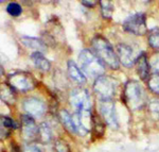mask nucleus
I'll list each match as a JSON object with an SVG mask.
<instances>
[{
	"label": "nucleus",
	"mask_w": 159,
	"mask_h": 152,
	"mask_svg": "<svg viewBox=\"0 0 159 152\" xmlns=\"http://www.w3.org/2000/svg\"><path fill=\"white\" fill-rule=\"evenodd\" d=\"M67 71L68 74L70 77L71 80H73L74 82L79 84H85L87 79L85 77V74L81 71V69L79 68V66L74 63L73 61H68L67 63Z\"/></svg>",
	"instance_id": "obj_12"
},
{
	"label": "nucleus",
	"mask_w": 159,
	"mask_h": 152,
	"mask_svg": "<svg viewBox=\"0 0 159 152\" xmlns=\"http://www.w3.org/2000/svg\"><path fill=\"white\" fill-rule=\"evenodd\" d=\"M82 4L83 6H85L86 7H93L94 6H97L98 4V1H82Z\"/></svg>",
	"instance_id": "obj_28"
},
{
	"label": "nucleus",
	"mask_w": 159,
	"mask_h": 152,
	"mask_svg": "<svg viewBox=\"0 0 159 152\" xmlns=\"http://www.w3.org/2000/svg\"><path fill=\"white\" fill-rule=\"evenodd\" d=\"M148 110L154 117L159 119V99H153L148 103Z\"/></svg>",
	"instance_id": "obj_24"
},
{
	"label": "nucleus",
	"mask_w": 159,
	"mask_h": 152,
	"mask_svg": "<svg viewBox=\"0 0 159 152\" xmlns=\"http://www.w3.org/2000/svg\"><path fill=\"white\" fill-rule=\"evenodd\" d=\"M7 12L9 13L11 16H19L22 13V7L20 4L16 3V2H10L7 6Z\"/></svg>",
	"instance_id": "obj_22"
},
{
	"label": "nucleus",
	"mask_w": 159,
	"mask_h": 152,
	"mask_svg": "<svg viewBox=\"0 0 159 152\" xmlns=\"http://www.w3.org/2000/svg\"><path fill=\"white\" fill-rule=\"evenodd\" d=\"M136 66H137V73L142 80H147L150 74V63H148L145 53H141L136 60Z\"/></svg>",
	"instance_id": "obj_14"
},
{
	"label": "nucleus",
	"mask_w": 159,
	"mask_h": 152,
	"mask_svg": "<svg viewBox=\"0 0 159 152\" xmlns=\"http://www.w3.org/2000/svg\"><path fill=\"white\" fill-rule=\"evenodd\" d=\"M119 62L125 67H132L135 64V58L132 48L126 44H119L117 46Z\"/></svg>",
	"instance_id": "obj_11"
},
{
	"label": "nucleus",
	"mask_w": 159,
	"mask_h": 152,
	"mask_svg": "<svg viewBox=\"0 0 159 152\" xmlns=\"http://www.w3.org/2000/svg\"><path fill=\"white\" fill-rule=\"evenodd\" d=\"M25 152H40L36 146H27L25 148Z\"/></svg>",
	"instance_id": "obj_27"
},
{
	"label": "nucleus",
	"mask_w": 159,
	"mask_h": 152,
	"mask_svg": "<svg viewBox=\"0 0 159 152\" xmlns=\"http://www.w3.org/2000/svg\"><path fill=\"white\" fill-rule=\"evenodd\" d=\"M21 130L24 137L28 140H33L36 137V135H38V127L35 123L33 117L29 115L21 116Z\"/></svg>",
	"instance_id": "obj_10"
},
{
	"label": "nucleus",
	"mask_w": 159,
	"mask_h": 152,
	"mask_svg": "<svg viewBox=\"0 0 159 152\" xmlns=\"http://www.w3.org/2000/svg\"><path fill=\"white\" fill-rule=\"evenodd\" d=\"M24 109L27 112L28 115L34 118V117H40V116H43L45 114L47 107H46L45 102L42 101L40 99L31 97L24 101Z\"/></svg>",
	"instance_id": "obj_9"
},
{
	"label": "nucleus",
	"mask_w": 159,
	"mask_h": 152,
	"mask_svg": "<svg viewBox=\"0 0 159 152\" xmlns=\"http://www.w3.org/2000/svg\"><path fill=\"white\" fill-rule=\"evenodd\" d=\"M79 63L81 68L90 77H101L105 71L104 64L89 49H83L79 55Z\"/></svg>",
	"instance_id": "obj_3"
},
{
	"label": "nucleus",
	"mask_w": 159,
	"mask_h": 152,
	"mask_svg": "<svg viewBox=\"0 0 159 152\" xmlns=\"http://www.w3.org/2000/svg\"><path fill=\"white\" fill-rule=\"evenodd\" d=\"M60 118L63 122V125L65 126L66 129H68L71 133H76V127L74 123L73 116H71L70 113L66 110H61L60 112Z\"/></svg>",
	"instance_id": "obj_16"
},
{
	"label": "nucleus",
	"mask_w": 159,
	"mask_h": 152,
	"mask_svg": "<svg viewBox=\"0 0 159 152\" xmlns=\"http://www.w3.org/2000/svg\"><path fill=\"white\" fill-rule=\"evenodd\" d=\"M123 100L125 104L129 107V110H139L145 104L147 97H145L144 89L137 81H129L125 83L124 92H123Z\"/></svg>",
	"instance_id": "obj_2"
},
{
	"label": "nucleus",
	"mask_w": 159,
	"mask_h": 152,
	"mask_svg": "<svg viewBox=\"0 0 159 152\" xmlns=\"http://www.w3.org/2000/svg\"><path fill=\"white\" fill-rule=\"evenodd\" d=\"M100 6H101V11L102 15H103L104 18L109 19L111 18V15L114 13V7L110 1H100Z\"/></svg>",
	"instance_id": "obj_19"
},
{
	"label": "nucleus",
	"mask_w": 159,
	"mask_h": 152,
	"mask_svg": "<svg viewBox=\"0 0 159 152\" xmlns=\"http://www.w3.org/2000/svg\"><path fill=\"white\" fill-rule=\"evenodd\" d=\"M13 92H14V89H13L12 87H4V89H3V87H2L1 99L3 100L4 102L9 103V104L14 103L15 97H14V95H13Z\"/></svg>",
	"instance_id": "obj_20"
},
{
	"label": "nucleus",
	"mask_w": 159,
	"mask_h": 152,
	"mask_svg": "<svg viewBox=\"0 0 159 152\" xmlns=\"http://www.w3.org/2000/svg\"><path fill=\"white\" fill-rule=\"evenodd\" d=\"M148 45L159 50V28H153L148 34Z\"/></svg>",
	"instance_id": "obj_18"
},
{
	"label": "nucleus",
	"mask_w": 159,
	"mask_h": 152,
	"mask_svg": "<svg viewBox=\"0 0 159 152\" xmlns=\"http://www.w3.org/2000/svg\"><path fill=\"white\" fill-rule=\"evenodd\" d=\"M122 27L124 31L135 35H144L148 32L147 27V17L143 13H135L129 15L126 19L123 21Z\"/></svg>",
	"instance_id": "obj_6"
},
{
	"label": "nucleus",
	"mask_w": 159,
	"mask_h": 152,
	"mask_svg": "<svg viewBox=\"0 0 159 152\" xmlns=\"http://www.w3.org/2000/svg\"><path fill=\"white\" fill-rule=\"evenodd\" d=\"M117 81L108 76H101L96 79L93 84V91L101 100L111 99L116 94Z\"/></svg>",
	"instance_id": "obj_4"
},
{
	"label": "nucleus",
	"mask_w": 159,
	"mask_h": 152,
	"mask_svg": "<svg viewBox=\"0 0 159 152\" xmlns=\"http://www.w3.org/2000/svg\"><path fill=\"white\" fill-rule=\"evenodd\" d=\"M92 47L97 53V56L112 69L119 68V59L115 52L112 46L110 45L106 38L100 36H94L92 40Z\"/></svg>",
	"instance_id": "obj_1"
},
{
	"label": "nucleus",
	"mask_w": 159,
	"mask_h": 152,
	"mask_svg": "<svg viewBox=\"0 0 159 152\" xmlns=\"http://www.w3.org/2000/svg\"><path fill=\"white\" fill-rule=\"evenodd\" d=\"M54 150L55 152H70L68 145L66 144L65 140H56L54 144Z\"/></svg>",
	"instance_id": "obj_25"
},
{
	"label": "nucleus",
	"mask_w": 159,
	"mask_h": 152,
	"mask_svg": "<svg viewBox=\"0 0 159 152\" xmlns=\"http://www.w3.org/2000/svg\"><path fill=\"white\" fill-rule=\"evenodd\" d=\"M70 104L78 114L91 113V101L88 92L83 88H75L70 94Z\"/></svg>",
	"instance_id": "obj_5"
},
{
	"label": "nucleus",
	"mask_w": 159,
	"mask_h": 152,
	"mask_svg": "<svg viewBox=\"0 0 159 152\" xmlns=\"http://www.w3.org/2000/svg\"><path fill=\"white\" fill-rule=\"evenodd\" d=\"M21 43L24 44L25 47H28L29 49L35 50L36 52H43V51L47 50V46L46 44L43 42L42 40L37 37H33V36H21L20 38Z\"/></svg>",
	"instance_id": "obj_13"
},
{
	"label": "nucleus",
	"mask_w": 159,
	"mask_h": 152,
	"mask_svg": "<svg viewBox=\"0 0 159 152\" xmlns=\"http://www.w3.org/2000/svg\"><path fill=\"white\" fill-rule=\"evenodd\" d=\"M150 66L154 73H159V53L152 55L150 60Z\"/></svg>",
	"instance_id": "obj_26"
},
{
	"label": "nucleus",
	"mask_w": 159,
	"mask_h": 152,
	"mask_svg": "<svg viewBox=\"0 0 159 152\" xmlns=\"http://www.w3.org/2000/svg\"><path fill=\"white\" fill-rule=\"evenodd\" d=\"M9 84L14 91L27 92L35 86V80L29 73L16 71L9 76Z\"/></svg>",
	"instance_id": "obj_7"
},
{
	"label": "nucleus",
	"mask_w": 159,
	"mask_h": 152,
	"mask_svg": "<svg viewBox=\"0 0 159 152\" xmlns=\"http://www.w3.org/2000/svg\"><path fill=\"white\" fill-rule=\"evenodd\" d=\"M148 86L153 93L159 95V74H153V76L150 77V79H148Z\"/></svg>",
	"instance_id": "obj_21"
},
{
	"label": "nucleus",
	"mask_w": 159,
	"mask_h": 152,
	"mask_svg": "<svg viewBox=\"0 0 159 152\" xmlns=\"http://www.w3.org/2000/svg\"><path fill=\"white\" fill-rule=\"evenodd\" d=\"M38 136H39L40 140L43 143H49V141L52 140V131H51V128L47 123L43 122L42 125L38 127Z\"/></svg>",
	"instance_id": "obj_17"
},
{
	"label": "nucleus",
	"mask_w": 159,
	"mask_h": 152,
	"mask_svg": "<svg viewBox=\"0 0 159 152\" xmlns=\"http://www.w3.org/2000/svg\"><path fill=\"white\" fill-rule=\"evenodd\" d=\"M31 60L34 63V65L37 67L38 69H40L42 71H49L51 68L50 62L45 58V55L42 52H34L31 55Z\"/></svg>",
	"instance_id": "obj_15"
},
{
	"label": "nucleus",
	"mask_w": 159,
	"mask_h": 152,
	"mask_svg": "<svg viewBox=\"0 0 159 152\" xmlns=\"http://www.w3.org/2000/svg\"><path fill=\"white\" fill-rule=\"evenodd\" d=\"M1 128H7V129H17L18 126L17 123L9 116H1Z\"/></svg>",
	"instance_id": "obj_23"
},
{
	"label": "nucleus",
	"mask_w": 159,
	"mask_h": 152,
	"mask_svg": "<svg viewBox=\"0 0 159 152\" xmlns=\"http://www.w3.org/2000/svg\"><path fill=\"white\" fill-rule=\"evenodd\" d=\"M100 112L103 117L104 121L107 123L111 129L117 130L119 128V121H118L116 105L111 99L101 100L100 101Z\"/></svg>",
	"instance_id": "obj_8"
},
{
	"label": "nucleus",
	"mask_w": 159,
	"mask_h": 152,
	"mask_svg": "<svg viewBox=\"0 0 159 152\" xmlns=\"http://www.w3.org/2000/svg\"><path fill=\"white\" fill-rule=\"evenodd\" d=\"M12 152H19V149L17 148L16 146H14V147H13V149H12Z\"/></svg>",
	"instance_id": "obj_29"
}]
</instances>
